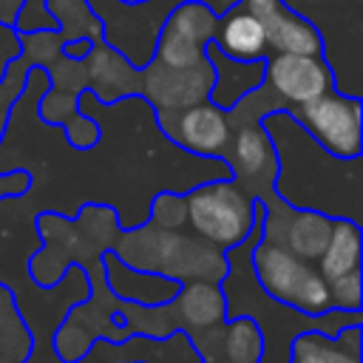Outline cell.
<instances>
[{"instance_id": "cell-1", "label": "cell", "mask_w": 363, "mask_h": 363, "mask_svg": "<svg viewBox=\"0 0 363 363\" xmlns=\"http://www.w3.org/2000/svg\"><path fill=\"white\" fill-rule=\"evenodd\" d=\"M252 269L261 289L281 306L312 318L329 315L332 309L329 281L318 272V267H312V261L292 255L286 247L275 241H255Z\"/></svg>"}, {"instance_id": "cell-2", "label": "cell", "mask_w": 363, "mask_h": 363, "mask_svg": "<svg viewBox=\"0 0 363 363\" xmlns=\"http://www.w3.org/2000/svg\"><path fill=\"white\" fill-rule=\"evenodd\" d=\"M255 196H247L233 179L199 184L184 199V218L213 247L233 250L252 233L258 216Z\"/></svg>"}, {"instance_id": "cell-3", "label": "cell", "mask_w": 363, "mask_h": 363, "mask_svg": "<svg viewBox=\"0 0 363 363\" xmlns=\"http://www.w3.org/2000/svg\"><path fill=\"white\" fill-rule=\"evenodd\" d=\"M301 128L335 159H360L363 111L354 94L326 91L312 102L298 105Z\"/></svg>"}, {"instance_id": "cell-4", "label": "cell", "mask_w": 363, "mask_h": 363, "mask_svg": "<svg viewBox=\"0 0 363 363\" xmlns=\"http://www.w3.org/2000/svg\"><path fill=\"white\" fill-rule=\"evenodd\" d=\"M218 14L199 3V0H184L173 9V14L164 23V31L156 40V57L159 65L167 68H190L204 60V45L213 40Z\"/></svg>"}, {"instance_id": "cell-5", "label": "cell", "mask_w": 363, "mask_h": 363, "mask_svg": "<svg viewBox=\"0 0 363 363\" xmlns=\"http://www.w3.org/2000/svg\"><path fill=\"white\" fill-rule=\"evenodd\" d=\"M264 79L289 105L312 102L320 94L335 88V77H332V68L323 60V54H318V57H306V54L264 57Z\"/></svg>"}, {"instance_id": "cell-6", "label": "cell", "mask_w": 363, "mask_h": 363, "mask_svg": "<svg viewBox=\"0 0 363 363\" xmlns=\"http://www.w3.org/2000/svg\"><path fill=\"white\" fill-rule=\"evenodd\" d=\"M244 11H250L267 31V45L275 54H323L320 31L312 20L292 11L284 0H241Z\"/></svg>"}, {"instance_id": "cell-7", "label": "cell", "mask_w": 363, "mask_h": 363, "mask_svg": "<svg viewBox=\"0 0 363 363\" xmlns=\"http://www.w3.org/2000/svg\"><path fill=\"white\" fill-rule=\"evenodd\" d=\"M164 130L190 153L201 156H221L230 142V119L227 111H221L213 102H196L187 105L173 125H164Z\"/></svg>"}, {"instance_id": "cell-8", "label": "cell", "mask_w": 363, "mask_h": 363, "mask_svg": "<svg viewBox=\"0 0 363 363\" xmlns=\"http://www.w3.org/2000/svg\"><path fill=\"white\" fill-rule=\"evenodd\" d=\"M213 43L233 60H264L269 45H267V31L264 26L250 14L244 11L241 6L230 9L227 14L218 17L216 23V31H213Z\"/></svg>"}, {"instance_id": "cell-9", "label": "cell", "mask_w": 363, "mask_h": 363, "mask_svg": "<svg viewBox=\"0 0 363 363\" xmlns=\"http://www.w3.org/2000/svg\"><path fill=\"white\" fill-rule=\"evenodd\" d=\"M329 233H332V216L318 210H298V213H289V218L284 221V230L272 241L286 247L292 255L303 261H318L329 241Z\"/></svg>"}, {"instance_id": "cell-10", "label": "cell", "mask_w": 363, "mask_h": 363, "mask_svg": "<svg viewBox=\"0 0 363 363\" xmlns=\"http://www.w3.org/2000/svg\"><path fill=\"white\" fill-rule=\"evenodd\" d=\"M176 315L190 329H213L227 318V298L213 281H190L176 295Z\"/></svg>"}, {"instance_id": "cell-11", "label": "cell", "mask_w": 363, "mask_h": 363, "mask_svg": "<svg viewBox=\"0 0 363 363\" xmlns=\"http://www.w3.org/2000/svg\"><path fill=\"white\" fill-rule=\"evenodd\" d=\"M354 269H360V224L337 216L332 218L329 241L318 258V272L326 281H332Z\"/></svg>"}, {"instance_id": "cell-12", "label": "cell", "mask_w": 363, "mask_h": 363, "mask_svg": "<svg viewBox=\"0 0 363 363\" xmlns=\"http://www.w3.org/2000/svg\"><path fill=\"white\" fill-rule=\"evenodd\" d=\"M233 170L235 179L255 182L267 176L269 182L275 179V150H272V136L264 128H241L233 145Z\"/></svg>"}, {"instance_id": "cell-13", "label": "cell", "mask_w": 363, "mask_h": 363, "mask_svg": "<svg viewBox=\"0 0 363 363\" xmlns=\"http://www.w3.org/2000/svg\"><path fill=\"white\" fill-rule=\"evenodd\" d=\"M289 349V363H360V329L349 337V346H343V337L337 335L306 329L292 340Z\"/></svg>"}, {"instance_id": "cell-14", "label": "cell", "mask_w": 363, "mask_h": 363, "mask_svg": "<svg viewBox=\"0 0 363 363\" xmlns=\"http://www.w3.org/2000/svg\"><path fill=\"white\" fill-rule=\"evenodd\" d=\"M224 352L230 363H258L264 354V337L252 318H233L224 329Z\"/></svg>"}, {"instance_id": "cell-15", "label": "cell", "mask_w": 363, "mask_h": 363, "mask_svg": "<svg viewBox=\"0 0 363 363\" xmlns=\"http://www.w3.org/2000/svg\"><path fill=\"white\" fill-rule=\"evenodd\" d=\"M329 298L335 309H346V312H357L360 301H363V286H360V269L346 272L340 278L329 281Z\"/></svg>"}, {"instance_id": "cell-16", "label": "cell", "mask_w": 363, "mask_h": 363, "mask_svg": "<svg viewBox=\"0 0 363 363\" xmlns=\"http://www.w3.org/2000/svg\"><path fill=\"white\" fill-rule=\"evenodd\" d=\"M153 216L159 221V230H173L184 221V201L179 196H159L153 204Z\"/></svg>"}, {"instance_id": "cell-17", "label": "cell", "mask_w": 363, "mask_h": 363, "mask_svg": "<svg viewBox=\"0 0 363 363\" xmlns=\"http://www.w3.org/2000/svg\"><path fill=\"white\" fill-rule=\"evenodd\" d=\"M31 179L23 170H11V173H0V196H23L28 190Z\"/></svg>"}, {"instance_id": "cell-18", "label": "cell", "mask_w": 363, "mask_h": 363, "mask_svg": "<svg viewBox=\"0 0 363 363\" xmlns=\"http://www.w3.org/2000/svg\"><path fill=\"white\" fill-rule=\"evenodd\" d=\"M65 57H74V60H82V57H88L91 54V40L88 37H79L77 43H65Z\"/></svg>"}, {"instance_id": "cell-19", "label": "cell", "mask_w": 363, "mask_h": 363, "mask_svg": "<svg viewBox=\"0 0 363 363\" xmlns=\"http://www.w3.org/2000/svg\"><path fill=\"white\" fill-rule=\"evenodd\" d=\"M125 3H145V0H125Z\"/></svg>"}, {"instance_id": "cell-20", "label": "cell", "mask_w": 363, "mask_h": 363, "mask_svg": "<svg viewBox=\"0 0 363 363\" xmlns=\"http://www.w3.org/2000/svg\"><path fill=\"white\" fill-rule=\"evenodd\" d=\"M224 363H230V360H224Z\"/></svg>"}]
</instances>
